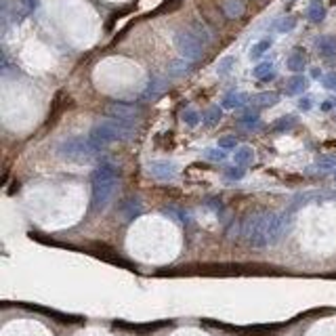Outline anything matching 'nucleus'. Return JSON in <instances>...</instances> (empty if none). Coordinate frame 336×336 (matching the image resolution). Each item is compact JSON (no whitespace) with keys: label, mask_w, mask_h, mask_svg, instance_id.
Returning a JSON list of instances; mask_svg holds the SVG:
<instances>
[{"label":"nucleus","mask_w":336,"mask_h":336,"mask_svg":"<svg viewBox=\"0 0 336 336\" xmlns=\"http://www.w3.org/2000/svg\"><path fill=\"white\" fill-rule=\"evenodd\" d=\"M320 110H322V112H332V110H336V97H328V99L320 105Z\"/></svg>","instance_id":"obj_32"},{"label":"nucleus","mask_w":336,"mask_h":336,"mask_svg":"<svg viewBox=\"0 0 336 336\" xmlns=\"http://www.w3.org/2000/svg\"><path fill=\"white\" fill-rule=\"evenodd\" d=\"M311 76H313V78H322V69L313 67V69H311Z\"/></svg>","instance_id":"obj_34"},{"label":"nucleus","mask_w":336,"mask_h":336,"mask_svg":"<svg viewBox=\"0 0 336 336\" xmlns=\"http://www.w3.org/2000/svg\"><path fill=\"white\" fill-rule=\"evenodd\" d=\"M174 44H176V50L181 53V57L189 61H198L204 55V42L189 28L179 30L174 34Z\"/></svg>","instance_id":"obj_5"},{"label":"nucleus","mask_w":336,"mask_h":336,"mask_svg":"<svg viewBox=\"0 0 336 336\" xmlns=\"http://www.w3.org/2000/svg\"><path fill=\"white\" fill-rule=\"evenodd\" d=\"M238 145V141H236V137H231V135H227V137H221L219 139V147L221 149H234Z\"/></svg>","instance_id":"obj_30"},{"label":"nucleus","mask_w":336,"mask_h":336,"mask_svg":"<svg viewBox=\"0 0 336 336\" xmlns=\"http://www.w3.org/2000/svg\"><path fill=\"white\" fill-rule=\"evenodd\" d=\"M234 162H236V166H248V164H252L254 162V151H252V147H248V145H242V147H238L236 149V153H234Z\"/></svg>","instance_id":"obj_11"},{"label":"nucleus","mask_w":336,"mask_h":336,"mask_svg":"<svg viewBox=\"0 0 336 336\" xmlns=\"http://www.w3.org/2000/svg\"><path fill=\"white\" fill-rule=\"evenodd\" d=\"M296 122H298L296 116H281L279 120L273 122L271 128H273L275 133H286V131H292V128L296 126Z\"/></svg>","instance_id":"obj_18"},{"label":"nucleus","mask_w":336,"mask_h":336,"mask_svg":"<svg viewBox=\"0 0 336 336\" xmlns=\"http://www.w3.org/2000/svg\"><path fill=\"white\" fill-rule=\"evenodd\" d=\"M110 116L118 118V120H124V122H131L137 116V108L135 105H126V103H114L110 108Z\"/></svg>","instance_id":"obj_8"},{"label":"nucleus","mask_w":336,"mask_h":336,"mask_svg":"<svg viewBox=\"0 0 336 336\" xmlns=\"http://www.w3.org/2000/svg\"><path fill=\"white\" fill-rule=\"evenodd\" d=\"M246 11L242 0H225L223 3V13L229 17V19H236V17H242Z\"/></svg>","instance_id":"obj_13"},{"label":"nucleus","mask_w":336,"mask_h":336,"mask_svg":"<svg viewBox=\"0 0 336 336\" xmlns=\"http://www.w3.org/2000/svg\"><path fill=\"white\" fill-rule=\"evenodd\" d=\"M309 86V80L303 74H296L286 82V95H303Z\"/></svg>","instance_id":"obj_9"},{"label":"nucleus","mask_w":336,"mask_h":336,"mask_svg":"<svg viewBox=\"0 0 336 336\" xmlns=\"http://www.w3.org/2000/svg\"><path fill=\"white\" fill-rule=\"evenodd\" d=\"M322 82H324V86L328 88V91H334L336 93V72H330L328 76H324Z\"/></svg>","instance_id":"obj_31"},{"label":"nucleus","mask_w":336,"mask_h":336,"mask_svg":"<svg viewBox=\"0 0 336 336\" xmlns=\"http://www.w3.org/2000/svg\"><path fill=\"white\" fill-rule=\"evenodd\" d=\"M252 76H254V78H259V80H263V82H269V80H273V78H275L273 63H271V61H263V63H259V65L252 69Z\"/></svg>","instance_id":"obj_12"},{"label":"nucleus","mask_w":336,"mask_h":336,"mask_svg":"<svg viewBox=\"0 0 336 336\" xmlns=\"http://www.w3.org/2000/svg\"><path fill=\"white\" fill-rule=\"evenodd\" d=\"M128 137H133V126H131V122L118 120V118H110V120L99 122V124L93 126L91 135H88L91 143H93L97 149H101V147H105V145L114 143V141L128 139Z\"/></svg>","instance_id":"obj_3"},{"label":"nucleus","mask_w":336,"mask_h":336,"mask_svg":"<svg viewBox=\"0 0 336 336\" xmlns=\"http://www.w3.org/2000/svg\"><path fill=\"white\" fill-rule=\"evenodd\" d=\"M99 149L91 143V139L84 137H69L59 145V156L67 158L72 162H86L97 153Z\"/></svg>","instance_id":"obj_4"},{"label":"nucleus","mask_w":336,"mask_h":336,"mask_svg":"<svg viewBox=\"0 0 336 336\" xmlns=\"http://www.w3.org/2000/svg\"><path fill=\"white\" fill-rule=\"evenodd\" d=\"M236 63V59L234 57H225L221 63H219V67H217V72H219V76H225V74H229V69H231V65Z\"/></svg>","instance_id":"obj_29"},{"label":"nucleus","mask_w":336,"mask_h":336,"mask_svg":"<svg viewBox=\"0 0 336 336\" xmlns=\"http://www.w3.org/2000/svg\"><path fill=\"white\" fill-rule=\"evenodd\" d=\"M317 168H322V170H332L336 168V158L334 156H322V158H317Z\"/></svg>","instance_id":"obj_27"},{"label":"nucleus","mask_w":336,"mask_h":336,"mask_svg":"<svg viewBox=\"0 0 336 336\" xmlns=\"http://www.w3.org/2000/svg\"><path fill=\"white\" fill-rule=\"evenodd\" d=\"M277 101H279V95L273 93V91L271 93L269 91L267 93H259V95L252 97V103L256 105V108H271V105H275Z\"/></svg>","instance_id":"obj_15"},{"label":"nucleus","mask_w":336,"mask_h":336,"mask_svg":"<svg viewBox=\"0 0 336 336\" xmlns=\"http://www.w3.org/2000/svg\"><path fill=\"white\" fill-rule=\"evenodd\" d=\"M269 48H271V40H269V38H265V40L256 42V44L250 48V59H259L263 53H267Z\"/></svg>","instance_id":"obj_25"},{"label":"nucleus","mask_w":336,"mask_h":336,"mask_svg":"<svg viewBox=\"0 0 336 336\" xmlns=\"http://www.w3.org/2000/svg\"><path fill=\"white\" fill-rule=\"evenodd\" d=\"M311 105H313V103H311V99H309V97H300V101H298V108L303 110V112H309V110H311Z\"/></svg>","instance_id":"obj_33"},{"label":"nucleus","mask_w":336,"mask_h":336,"mask_svg":"<svg viewBox=\"0 0 336 336\" xmlns=\"http://www.w3.org/2000/svg\"><path fill=\"white\" fill-rule=\"evenodd\" d=\"M221 118H223V108H219V105H210L202 116V122L206 126H215L221 122Z\"/></svg>","instance_id":"obj_16"},{"label":"nucleus","mask_w":336,"mask_h":336,"mask_svg":"<svg viewBox=\"0 0 336 336\" xmlns=\"http://www.w3.org/2000/svg\"><path fill=\"white\" fill-rule=\"evenodd\" d=\"M147 172L151 176H156V179L160 181H172L176 172H179V168H176L174 162H168V160H156V162H149L147 164Z\"/></svg>","instance_id":"obj_6"},{"label":"nucleus","mask_w":336,"mask_h":336,"mask_svg":"<svg viewBox=\"0 0 336 336\" xmlns=\"http://www.w3.org/2000/svg\"><path fill=\"white\" fill-rule=\"evenodd\" d=\"M181 120L185 122L187 126H198L200 122H202V116L196 112V110H191V108H187V110H183V114H181Z\"/></svg>","instance_id":"obj_23"},{"label":"nucleus","mask_w":336,"mask_h":336,"mask_svg":"<svg viewBox=\"0 0 336 336\" xmlns=\"http://www.w3.org/2000/svg\"><path fill=\"white\" fill-rule=\"evenodd\" d=\"M315 46H317V53L328 63H336V36H320Z\"/></svg>","instance_id":"obj_7"},{"label":"nucleus","mask_w":336,"mask_h":336,"mask_svg":"<svg viewBox=\"0 0 336 336\" xmlns=\"http://www.w3.org/2000/svg\"><path fill=\"white\" fill-rule=\"evenodd\" d=\"M164 91V82L162 80H158V78H153V80H149V86L145 88V93H143V99H153V97H158Z\"/></svg>","instance_id":"obj_20"},{"label":"nucleus","mask_w":336,"mask_h":336,"mask_svg":"<svg viewBox=\"0 0 336 336\" xmlns=\"http://www.w3.org/2000/svg\"><path fill=\"white\" fill-rule=\"evenodd\" d=\"M273 28H275L279 34H288V32H292V30L296 28V19H294V17H281V19H277V21L273 23Z\"/></svg>","instance_id":"obj_21"},{"label":"nucleus","mask_w":336,"mask_h":336,"mask_svg":"<svg viewBox=\"0 0 336 336\" xmlns=\"http://www.w3.org/2000/svg\"><path fill=\"white\" fill-rule=\"evenodd\" d=\"M204 158H206V160H210V162H223L227 158V153H225V149L215 147V149H204Z\"/></svg>","instance_id":"obj_26"},{"label":"nucleus","mask_w":336,"mask_h":336,"mask_svg":"<svg viewBox=\"0 0 336 336\" xmlns=\"http://www.w3.org/2000/svg\"><path fill=\"white\" fill-rule=\"evenodd\" d=\"M307 19L313 21V23H322L326 19V7L322 3H317V0L311 3L309 9H307Z\"/></svg>","instance_id":"obj_14"},{"label":"nucleus","mask_w":336,"mask_h":336,"mask_svg":"<svg viewBox=\"0 0 336 336\" xmlns=\"http://www.w3.org/2000/svg\"><path fill=\"white\" fill-rule=\"evenodd\" d=\"M286 231V219L275 212H261V215L250 217L244 223V240L252 248H265L269 244H275L281 234Z\"/></svg>","instance_id":"obj_1"},{"label":"nucleus","mask_w":336,"mask_h":336,"mask_svg":"<svg viewBox=\"0 0 336 336\" xmlns=\"http://www.w3.org/2000/svg\"><path fill=\"white\" fill-rule=\"evenodd\" d=\"M91 183H93V196H91V204L95 210H103L108 206L116 193V185H118V170L112 164H101L95 168L93 176H91Z\"/></svg>","instance_id":"obj_2"},{"label":"nucleus","mask_w":336,"mask_h":336,"mask_svg":"<svg viewBox=\"0 0 336 336\" xmlns=\"http://www.w3.org/2000/svg\"><path fill=\"white\" fill-rule=\"evenodd\" d=\"M246 101H248V95H244V93H227L223 99V108L236 110V108H242Z\"/></svg>","instance_id":"obj_17"},{"label":"nucleus","mask_w":336,"mask_h":336,"mask_svg":"<svg viewBox=\"0 0 336 336\" xmlns=\"http://www.w3.org/2000/svg\"><path fill=\"white\" fill-rule=\"evenodd\" d=\"M286 65H288V69L290 72H303V69L307 67V55H305V50L303 48H296L292 55L288 57V61H286Z\"/></svg>","instance_id":"obj_10"},{"label":"nucleus","mask_w":336,"mask_h":336,"mask_svg":"<svg viewBox=\"0 0 336 336\" xmlns=\"http://www.w3.org/2000/svg\"><path fill=\"white\" fill-rule=\"evenodd\" d=\"M240 122H242V126H246V128H254V131L263 126V122H261V118H259L256 112H248V114H246Z\"/></svg>","instance_id":"obj_24"},{"label":"nucleus","mask_w":336,"mask_h":336,"mask_svg":"<svg viewBox=\"0 0 336 336\" xmlns=\"http://www.w3.org/2000/svg\"><path fill=\"white\" fill-rule=\"evenodd\" d=\"M244 174H246V170H244L242 166H231V168L225 170V176H227L229 181H240Z\"/></svg>","instance_id":"obj_28"},{"label":"nucleus","mask_w":336,"mask_h":336,"mask_svg":"<svg viewBox=\"0 0 336 336\" xmlns=\"http://www.w3.org/2000/svg\"><path fill=\"white\" fill-rule=\"evenodd\" d=\"M122 210H124V217L126 219H133V217H139L141 215V200L139 198H128L126 202H124V208H122Z\"/></svg>","instance_id":"obj_19"},{"label":"nucleus","mask_w":336,"mask_h":336,"mask_svg":"<svg viewBox=\"0 0 336 336\" xmlns=\"http://www.w3.org/2000/svg\"><path fill=\"white\" fill-rule=\"evenodd\" d=\"M189 30H191V32L196 34V36L204 42V46H206V44H210V32L206 30V25H204V23H200V21H193V23L189 25Z\"/></svg>","instance_id":"obj_22"}]
</instances>
